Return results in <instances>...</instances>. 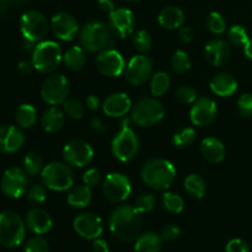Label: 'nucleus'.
<instances>
[{
    "instance_id": "nucleus-39",
    "label": "nucleus",
    "mask_w": 252,
    "mask_h": 252,
    "mask_svg": "<svg viewBox=\"0 0 252 252\" xmlns=\"http://www.w3.org/2000/svg\"><path fill=\"white\" fill-rule=\"evenodd\" d=\"M228 39L233 46L244 47L248 43L250 37H249V33L245 30V27L240 26V25H234V26L229 29Z\"/></svg>"
},
{
    "instance_id": "nucleus-11",
    "label": "nucleus",
    "mask_w": 252,
    "mask_h": 252,
    "mask_svg": "<svg viewBox=\"0 0 252 252\" xmlns=\"http://www.w3.org/2000/svg\"><path fill=\"white\" fill-rule=\"evenodd\" d=\"M2 193L12 199L20 198L29 189V176L21 167H9L4 171L0 181Z\"/></svg>"
},
{
    "instance_id": "nucleus-26",
    "label": "nucleus",
    "mask_w": 252,
    "mask_h": 252,
    "mask_svg": "<svg viewBox=\"0 0 252 252\" xmlns=\"http://www.w3.org/2000/svg\"><path fill=\"white\" fill-rule=\"evenodd\" d=\"M65 123V113L57 106H51L41 117V126L47 133H57Z\"/></svg>"
},
{
    "instance_id": "nucleus-16",
    "label": "nucleus",
    "mask_w": 252,
    "mask_h": 252,
    "mask_svg": "<svg viewBox=\"0 0 252 252\" xmlns=\"http://www.w3.org/2000/svg\"><path fill=\"white\" fill-rule=\"evenodd\" d=\"M218 107L213 98L211 97H198L192 103L191 111H189V120L192 125L197 127H207L212 125L217 117Z\"/></svg>"
},
{
    "instance_id": "nucleus-40",
    "label": "nucleus",
    "mask_w": 252,
    "mask_h": 252,
    "mask_svg": "<svg viewBox=\"0 0 252 252\" xmlns=\"http://www.w3.org/2000/svg\"><path fill=\"white\" fill-rule=\"evenodd\" d=\"M27 201L33 206H39V204L44 203L47 199V187L44 185H32L29 187L26 192Z\"/></svg>"
},
{
    "instance_id": "nucleus-48",
    "label": "nucleus",
    "mask_w": 252,
    "mask_h": 252,
    "mask_svg": "<svg viewBox=\"0 0 252 252\" xmlns=\"http://www.w3.org/2000/svg\"><path fill=\"white\" fill-rule=\"evenodd\" d=\"M225 252H250V246L241 239H231L226 244Z\"/></svg>"
},
{
    "instance_id": "nucleus-41",
    "label": "nucleus",
    "mask_w": 252,
    "mask_h": 252,
    "mask_svg": "<svg viewBox=\"0 0 252 252\" xmlns=\"http://www.w3.org/2000/svg\"><path fill=\"white\" fill-rule=\"evenodd\" d=\"M63 111L65 116L73 118V120H80L84 116L85 108L81 101L76 100V98H66L65 102L63 103Z\"/></svg>"
},
{
    "instance_id": "nucleus-56",
    "label": "nucleus",
    "mask_w": 252,
    "mask_h": 252,
    "mask_svg": "<svg viewBox=\"0 0 252 252\" xmlns=\"http://www.w3.org/2000/svg\"><path fill=\"white\" fill-rule=\"evenodd\" d=\"M244 52H245L246 57H248L250 61H252V37L248 41V43L244 46Z\"/></svg>"
},
{
    "instance_id": "nucleus-12",
    "label": "nucleus",
    "mask_w": 252,
    "mask_h": 252,
    "mask_svg": "<svg viewBox=\"0 0 252 252\" xmlns=\"http://www.w3.org/2000/svg\"><path fill=\"white\" fill-rule=\"evenodd\" d=\"M102 191L106 198L112 203H122L132 192V184L127 175L111 172L102 182Z\"/></svg>"
},
{
    "instance_id": "nucleus-14",
    "label": "nucleus",
    "mask_w": 252,
    "mask_h": 252,
    "mask_svg": "<svg viewBox=\"0 0 252 252\" xmlns=\"http://www.w3.org/2000/svg\"><path fill=\"white\" fill-rule=\"evenodd\" d=\"M93 158L94 149L85 140H70L63 148V159L70 166L84 167L90 164Z\"/></svg>"
},
{
    "instance_id": "nucleus-5",
    "label": "nucleus",
    "mask_w": 252,
    "mask_h": 252,
    "mask_svg": "<svg viewBox=\"0 0 252 252\" xmlns=\"http://www.w3.org/2000/svg\"><path fill=\"white\" fill-rule=\"evenodd\" d=\"M42 184L52 191H68L74 186L75 175L66 162L53 161L47 164L41 172Z\"/></svg>"
},
{
    "instance_id": "nucleus-43",
    "label": "nucleus",
    "mask_w": 252,
    "mask_h": 252,
    "mask_svg": "<svg viewBox=\"0 0 252 252\" xmlns=\"http://www.w3.org/2000/svg\"><path fill=\"white\" fill-rule=\"evenodd\" d=\"M155 207V197L150 193H143L137 197L134 202V208L140 214L149 213Z\"/></svg>"
},
{
    "instance_id": "nucleus-20",
    "label": "nucleus",
    "mask_w": 252,
    "mask_h": 252,
    "mask_svg": "<svg viewBox=\"0 0 252 252\" xmlns=\"http://www.w3.org/2000/svg\"><path fill=\"white\" fill-rule=\"evenodd\" d=\"M25 143L21 128L12 125L0 126V154L9 155L19 152Z\"/></svg>"
},
{
    "instance_id": "nucleus-13",
    "label": "nucleus",
    "mask_w": 252,
    "mask_h": 252,
    "mask_svg": "<svg viewBox=\"0 0 252 252\" xmlns=\"http://www.w3.org/2000/svg\"><path fill=\"white\" fill-rule=\"evenodd\" d=\"M153 73V61L147 54H138L130 58L125 69V76L133 86L147 83Z\"/></svg>"
},
{
    "instance_id": "nucleus-22",
    "label": "nucleus",
    "mask_w": 252,
    "mask_h": 252,
    "mask_svg": "<svg viewBox=\"0 0 252 252\" xmlns=\"http://www.w3.org/2000/svg\"><path fill=\"white\" fill-rule=\"evenodd\" d=\"M132 101L125 93L112 94L102 103L103 113L112 118L123 117L132 110Z\"/></svg>"
},
{
    "instance_id": "nucleus-3",
    "label": "nucleus",
    "mask_w": 252,
    "mask_h": 252,
    "mask_svg": "<svg viewBox=\"0 0 252 252\" xmlns=\"http://www.w3.org/2000/svg\"><path fill=\"white\" fill-rule=\"evenodd\" d=\"M80 46L89 53H100L103 49L111 48L113 44V33L102 21L93 20L84 25L79 32Z\"/></svg>"
},
{
    "instance_id": "nucleus-47",
    "label": "nucleus",
    "mask_w": 252,
    "mask_h": 252,
    "mask_svg": "<svg viewBox=\"0 0 252 252\" xmlns=\"http://www.w3.org/2000/svg\"><path fill=\"white\" fill-rule=\"evenodd\" d=\"M83 182L89 187H96L101 182V172L96 167H90L83 175Z\"/></svg>"
},
{
    "instance_id": "nucleus-34",
    "label": "nucleus",
    "mask_w": 252,
    "mask_h": 252,
    "mask_svg": "<svg viewBox=\"0 0 252 252\" xmlns=\"http://www.w3.org/2000/svg\"><path fill=\"white\" fill-rule=\"evenodd\" d=\"M170 64H171V69L174 70V73L179 74V75L186 74L191 69V59H189V54L181 49L174 52Z\"/></svg>"
},
{
    "instance_id": "nucleus-10",
    "label": "nucleus",
    "mask_w": 252,
    "mask_h": 252,
    "mask_svg": "<svg viewBox=\"0 0 252 252\" xmlns=\"http://www.w3.org/2000/svg\"><path fill=\"white\" fill-rule=\"evenodd\" d=\"M20 30L25 39L39 43L44 41L48 33V21L42 12L37 10H29L24 12L20 19Z\"/></svg>"
},
{
    "instance_id": "nucleus-37",
    "label": "nucleus",
    "mask_w": 252,
    "mask_h": 252,
    "mask_svg": "<svg viewBox=\"0 0 252 252\" xmlns=\"http://www.w3.org/2000/svg\"><path fill=\"white\" fill-rule=\"evenodd\" d=\"M132 44L140 54H147L152 51L153 41L150 34L144 30L134 32L132 37Z\"/></svg>"
},
{
    "instance_id": "nucleus-31",
    "label": "nucleus",
    "mask_w": 252,
    "mask_h": 252,
    "mask_svg": "<svg viewBox=\"0 0 252 252\" xmlns=\"http://www.w3.org/2000/svg\"><path fill=\"white\" fill-rule=\"evenodd\" d=\"M185 189L193 198H203L207 192V182L201 175L191 174L185 179Z\"/></svg>"
},
{
    "instance_id": "nucleus-58",
    "label": "nucleus",
    "mask_w": 252,
    "mask_h": 252,
    "mask_svg": "<svg viewBox=\"0 0 252 252\" xmlns=\"http://www.w3.org/2000/svg\"><path fill=\"white\" fill-rule=\"evenodd\" d=\"M7 1L12 2V4H15V5H22V4H25V2L29 1V0H7Z\"/></svg>"
},
{
    "instance_id": "nucleus-44",
    "label": "nucleus",
    "mask_w": 252,
    "mask_h": 252,
    "mask_svg": "<svg viewBox=\"0 0 252 252\" xmlns=\"http://www.w3.org/2000/svg\"><path fill=\"white\" fill-rule=\"evenodd\" d=\"M24 252H49V245L46 239L37 235L26 241Z\"/></svg>"
},
{
    "instance_id": "nucleus-54",
    "label": "nucleus",
    "mask_w": 252,
    "mask_h": 252,
    "mask_svg": "<svg viewBox=\"0 0 252 252\" xmlns=\"http://www.w3.org/2000/svg\"><path fill=\"white\" fill-rule=\"evenodd\" d=\"M97 5L102 11L108 12V14H111L116 9L113 0H97Z\"/></svg>"
},
{
    "instance_id": "nucleus-6",
    "label": "nucleus",
    "mask_w": 252,
    "mask_h": 252,
    "mask_svg": "<svg viewBox=\"0 0 252 252\" xmlns=\"http://www.w3.org/2000/svg\"><path fill=\"white\" fill-rule=\"evenodd\" d=\"M26 223L19 214L11 211L0 213V244L4 248L12 249L19 246L26 235Z\"/></svg>"
},
{
    "instance_id": "nucleus-38",
    "label": "nucleus",
    "mask_w": 252,
    "mask_h": 252,
    "mask_svg": "<svg viewBox=\"0 0 252 252\" xmlns=\"http://www.w3.org/2000/svg\"><path fill=\"white\" fill-rule=\"evenodd\" d=\"M194 140H196V130L192 127L180 128L172 137V142L179 148L189 147L191 144H193Z\"/></svg>"
},
{
    "instance_id": "nucleus-55",
    "label": "nucleus",
    "mask_w": 252,
    "mask_h": 252,
    "mask_svg": "<svg viewBox=\"0 0 252 252\" xmlns=\"http://www.w3.org/2000/svg\"><path fill=\"white\" fill-rule=\"evenodd\" d=\"M85 102L89 110L91 111H96L98 110V107H100V98L95 95H89L88 97H86Z\"/></svg>"
},
{
    "instance_id": "nucleus-42",
    "label": "nucleus",
    "mask_w": 252,
    "mask_h": 252,
    "mask_svg": "<svg viewBox=\"0 0 252 252\" xmlns=\"http://www.w3.org/2000/svg\"><path fill=\"white\" fill-rule=\"evenodd\" d=\"M207 27L213 34H223L226 30V22L219 12L213 11L206 20Z\"/></svg>"
},
{
    "instance_id": "nucleus-21",
    "label": "nucleus",
    "mask_w": 252,
    "mask_h": 252,
    "mask_svg": "<svg viewBox=\"0 0 252 252\" xmlns=\"http://www.w3.org/2000/svg\"><path fill=\"white\" fill-rule=\"evenodd\" d=\"M206 59L213 66H224L231 58V49L223 38H213L204 48Z\"/></svg>"
},
{
    "instance_id": "nucleus-17",
    "label": "nucleus",
    "mask_w": 252,
    "mask_h": 252,
    "mask_svg": "<svg viewBox=\"0 0 252 252\" xmlns=\"http://www.w3.org/2000/svg\"><path fill=\"white\" fill-rule=\"evenodd\" d=\"M135 17L127 7H116L108 16V27L115 36L126 38L134 31Z\"/></svg>"
},
{
    "instance_id": "nucleus-51",
    "label": "nucleus",
    "mask_w": 252,
    "mask_h": 252,
    "mask_svg": "<svg viewBox=\"0 0 252 252\" xmlns=\"http://www.w3.org/2000/svg\"><path fill=\"white\" fill-rule=\"evenodd\" d=\"M90 127L91 129L95 133H97V134H103V133L106 132L105 123H103L100 118H93V120L90 121Z\"/></svg>"
},
{
    "instance_id": "nucleus-29",
    "label": "nucleus",
    "mask_w": 252,
    "mask_h": 252,
    "mask_svg": "<svg viewBox=\"0 0 252 252\" xmlns=\"http://www.w3.org/2000/svg\"><path fill=\"white\" fill-rule=\"evenodd\" d=\"M63 64L68 70H81L86 64V51L81 46H71L63 53Z\"/></svg>"
},
{
    "instance_id": "nucleus-52",
    "label": "nucleus",
    "mask_w": 252,
    "mask_h": 252,
    "mask_svg": "<svg viewBox=\"0 0 252 252\" xmlns=\"http://www.w3.org/2000/svg\"><path fill=\"white\" fill-rule=\"evenodd\" d=\"M93 252H110L108 244L100 238L95 239L93 243Z\"/></svg>"
},
{
    "instance_id": "nucleus-15",
    "label": "nucleus",
    "mask_w": 252,
    "mask_h": 252,
    "mask_svg": "<svg viewBox=\"0 0 252 252\" xmlns=\"http://www.w3.org/2000/svg\"><path fill=\"white\" fill-rule=\"evenodd\" d=\"M96 68L102 75L108 78H117L125 73L126 62L123 56L115 48L101 51L96 58Z\"/></svg>"
},
{
    "instance_id": "nucleus-45",
    "label": "nucleus",
    "mask_w": 252,
    "mask_h": 252,
    "mask_svg": "<svg viewBox=\"0 0 252 252\" xmlns=\"http://www.w3.org/2000/svg\"><path fill=\"white\" fill-rule=\"evenodd\" d=\"M176 98L181 103L189 105V103H193L198 98V94H197L196 89L192 88V86L184 85L180 86L176 90Z\"/></svg>"
},
{
    "instance_id": "nucleus-28",
    "label": "nucleus",
    "mask_w": 252,
    "mask_h": 252,
    "mask_svg": "<svg viewBox=\"0 0 252 252\" xmlns=\"http://www.w3.org/2000/svg\"><path fill=\"white\" fill-rule=\"evenodd\" d=\"M91 198H93L91 187L83 184L71 187L68 193V197H66V202L73 208H85V207L90 204Z\"/></svg>"
},
{
    "instance_id": "nucleus-59",
    "label": "nucleus",
    "mask_w": 252,
    "mask_h": 252,
    "mask_svg": "<svg viewBox=\"0 0 252 252\" xmlns=\"http://www.w3.org/2000/svg\"><path fill=\"white\" fill-rule=\"evenodd\" d=\"M127 1H137V0H127Z\"/></svg>"
},
{
    "instance_id": "nucleus-24",
    "label": "nucleus",
    "mask_w": 252,
    "mask_h": 252,
    "mask_svg": "<svg viewBox=\"0 0 252 252\" xmlns=\"http://www.w3.org/2000/svg\"><path fill=\"white\" fill-rule=\"evenodd\" d=\"M209 88L212 93L220 97H229L233 96L238 90V81L231 74L218 73L209 81Z\"/></svg>"
},
{
    "instance_id": "nucleus-23",
    "label": "nucleus",
    "mask_w": 252,
    "mask_h": 252,
    "mask_svg": "<svg viewBox=\"0 0 252 252\" xmlns=\"http://www.w3.org/2000/svg\"><path fill=\"white\" fill-rule=\"evenodd\" d=\"M25 223L26 226L37 235H44L49 233L53 226V219L51 214L42 208H33L27 212L25 217Z\"/></svg>"
},
{
    "instance_id": "nucleus-32",
    "label": "nucleus",
    "mask_w": 252,
    "mask_h": 252,
    "mask_svg": "<svg viewBox=\"0 0 252 252\" xmlns=\"http://www.w3.org/2000/svg\"><path fill=\"white\" fill-rule=\"evenodd\" d=\"M15 118H16L17 125L21 128L33 127L37 121L36 108L30 103H22L17 107L16 112H15Z\"/></svg>"
},
{
    "instance_id": "nucleus-30",
    "label": "nucleus",
    "mask_w": 252,
    "mask_h": 252,
    "mask_svg": "<svg viewBox=\"0 0 252 252\" xmlns=\"http://www.w3.org/2000/svg\"><path fill=\"white\" fill-rule=\"evenodd\" d=\"M162 238L157 233L148 231L137 238L134 244L135 252H161Z\"/></svg>"
},
{
    "instance_id": "nucleus-7",
    "label": "nucleus",
    "mask_w": 252,
    "mask_h": 252,
    "mask_svg": "<svg viewBox=\"0 0 252 252\" xmlns=\"http://www.w3.org/2000/svg\"><path fill=\"white\" fill-rule=\"evenodd\" d=\"M130 120L139 127H153L165 116V108L157 97H145L132 107Z\"/></svg>"
},
{
    "instance_id": "nucleus-8",
    "label": "nucleus",
    "mask_w": 252,
    "mask_h": 252,
    "mask_svg": "<svg viewBox=\"0 0 252 252\" xmlns=\"http://www.w3.org/2000/svg\"><path fill=\"white\" fill-rule=\"evenodd\" d=\"M111 152L120 161L126 162L134 159L139 152V139L129 125L122 126L111 142Z\"/></svg>"
},
{
    "instance_id": "nucleus-36",
    "label": "nucleus",
    "mask_w": 252,
    "mask_h": 252,
    "mask_svg": "<svg viewBox=\"0 0 252 252\" xmlns=\"http://www.w3.org/2000/svg\"><path fill=\"white\" fill-rule=\"evenodd\" d=\"M162 206L165 211L171 214H180L184 211V199L181 196L174 192H164L162 193Z\"/></svg>"
},
{
    "instance_id": "nucleus-49",
    "label": "nucleus",
    "mask_w": 252,
    "mask_h": 252,
    "mask_svg": "<svg viewBox=\"0 0 252 252\" xmlns=\"http://www.w3.org/2000/svg\"><path fill=\"white\" fill-rule=\"evenodd\" d=\"M160 236L164 241H174L180 236V228L176 225H166L162 228Z\"/></svg>"
},
{
    "instance_id": "nucleus-50",
    "label": "nucleus",
    "mask_w": 252,
    "mask_h": 252,
    "mask_svg": "<svg viewBox=\"0 0 252 252\" xmlns=\"http://www.w3.org/2000/svg\"><path fill=\"white\" fill-rule=\"evenodd\" d=\"M179 37L184 43H189L194 38V31L192 27L182 26L179 30Z\"/></svg>"
},
{
    "instance_id": "nucleus-33",
    "label": "nucleus",
    "mask_w": 252,
    "mask_h": 252,
    "mask_svg": "<svg viewBox=\"0 0 252 252\" xmlns=\"http://www.w3.org/2000/svg\"><path fill=\"white\" fill-rule=\"evenodd\" d=\"M170 78L165 71H158L152 76L150 80V93L155 97H160L164 95L170 88Z\"/></svg>"
},
{
    "instance_id": "nucleus-18",
    "label": "nucleus",
    "mask_w": 252,
    "mask_h": 252,
    "mask_svg": "<svg viewBox=\"0 0 252 252\" xmlns=\"http://www.w3.org/2000/svg\"><path fill=\"white\" fill-rule=\"evenodd\" d=\"M73 228L79 236L86 240H95L103 233L102 219L94 213H81L75 217Z\"/></svg>"
},
{
    "instance_id": "nucleus-4",
    "label": "nucleus",
    "mask_w": 252,
    "mask_h": 252,
    "mask_svg": "<svg viewBox=\"0 0 252 252\" xmlns=\"http://www.w3.org/2000/svg\"><path fill=\"white\" fill-rule=\"evenodd\" d=\"M32 64L41 73H53L63 63L62 47L54 41H42L32 52Z\"/></svg>"
},
{
    "instance_id": "nucleus-35",
    "label": "nucleus",
    "mask_w": 252,
    "mask_h": 252,
    "mask_svg": "<svg viewBox=\"0 0 252 252\" xmlns=\"http://www.w3.org/2000/svg\"><path fill=\"white\" fill-rule=\"evenodd\" d=\"M24 170L30 176H36L43 170V160L36 152H30L24 158Z\"/></svg>"
},
{
    "instance_id": "nucleus-46",
    "label": "nucleus",
    "mask_w": 252,
    "mask_h": 252,
    "mask_svg": "<svg viewBox=\"0 0 252 252\" xmlns=\"http://www.w3.org/2000/svg\"><path fill=\"white\" fill-rule=\"evenodd\" d=\"M236 105L243 117H252V94H243L239 97Z\"/></svg>"
},
{
    "instance_id": "nucleus-25",
    "label": "nucleus",
    "mask_w": 252,
    "mask_h": 252,
    "mask_svg": "<svg viewBox=\"0 0 252 252\" xmlns=\"http://www.w3.org/2000/svg\"><path fill=\"white\" fill-rule=\"evenodd\" d=\"M201 153L209 162H221L225 158V145L216 137L204 138L201 143Z\"/></svg>"
},
{
    "instance_id": "nucleus-9",
    "label": "nucleus",
    "mask_w": 252,
    "mask_h": 252,
    "mask_svg": "<svg viewBox=\"0 0 252 252\" xmlns=\"http://www.w3.org/2000/svg\"><path fill=\"white\" fill-rule=\"evenodd\" d=\"M70 86L64 74L53 73L47 76L41 85V97L51 106L63 105L69 96Z\"/></svg>"
},
{
    "instance_id": "nucleus-2",
    "label": "nucleus",
    "mask_w": 252,
    "mask_h": 252,
    "mask_svg": "<svg viewBox=\"0 0 252 252\" xmlns=\"http://www.w3.org/2000/svg\"><path fill=\"white\" fill-rule=\"evenodd\" d=\"M143 182L152 189L164 191L171 187L176 179V169L171 161L162 158H154L144 162L140 170Z\"/></svg>"
},
{
    "instance_id": "nucleus-57",
    "label": "nucleus",
    "mask_w": 252,
    "mask_h": 252,
    "mask_svg": "<svg viewBox=\"0 0 252 252\" xmlns=\"http://www.w3.org/2000/svg\"><path fill=\"white\" fill-rule=\"evenodd\" d=\"M7 0H0V17L4 15V12L6 11V7H7Z\"/></svg>"
},
{
    "instance_id": "nucleus-1",
    "label": "nucleus",
    "mask_w": 252,
    "mask_h": 252,
    "mask_svg": "<svg viewBox=\"0 0 252 252\" xmlns=\"http://www.w3.org/2000/svg\"><path fill=\"white\" fill-rule=\"evenodd\" d=\"M111 233L121 243L129 244L137 240L142 229V217L134 206L122 204L113 209L108 218Z\"/></svg>"
},
{
    "instance_id": "nucleus-53",
    "label": "nucleus",
    "mask_w": 252,
    "mask_h": 252,
    "mask_svg": "<svg viewBox=\"0 0 252 252\" xmlns=\"http://www.w3.org/2000/svg\"><path fill=\"white\" fill-rule=\"evenodd\" d=\"M34 69L33 64H32V61H22L20 62L19 65H17V70L22 74V75H27V74H31L32 70Z\"/></svg>"
},
{
    "instance_id": "nucleus-27",
    "label": "nucleus",
    "mask_w": 252,
    "mask_h": 252,
    "mask_svg": "<svg viewBox=\"0 0 252 252\" xmlns=\"http://www.w3.org/2000/svg\"><path fill=\"white\" fill-rule=\"evenodd\" d=\"M158 21L164 29L177 30L182 27L185 22V14L180 7L166 6L160 11Z\"/></svg>"
},
{
    "instance_id": "nucleus-19",
    "label": "nucleus",
    "mask_w": 252,
    "mask_h": 252,
    "mask_svg": "<svg viewBox=\"0 0 252 252\" xmlns=\"http://www.w3.org/2000/svg\"><path fill=\"white\" fill-rule=\"evenodd\" d=\"M51 29L54 36L62 41L69 42L79 32V24L75 17L68 12H58L51 20Z\"/></svg>"
}]
</instances>
